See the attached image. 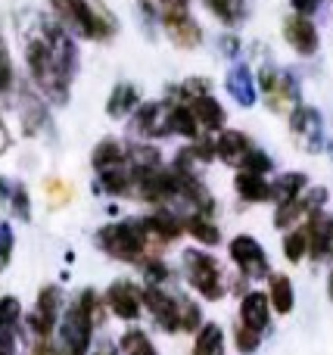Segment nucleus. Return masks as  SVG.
<instances>
[{
	"label": "nucleus",
	"instance_id": "obj_1",
	"mask_svg": "<svg viewBox=\"0 0 333 355\" xmlns=\"http://www.w3.org/2000/svg\"><path fill=\"white\" fill-rule=\"evenodd\" d=\"M19 35H22L25 66L37 91L50 103L66 106L78 72V47L72 41V31H66L56 19L28 12L25 19H19Z\"/></svg>",
	"mask_w": 333,
	"mask_h": 355
},
{
	"label": "nucleus",
	"instance_id": "obj_2",
	"mask_svg": "<svg viewBox=\"0 0 333 355\" xmlns=\"http://www.w3.org/2000/svg\"><path fill=\"white\" fill-rule=\"evenodd\" d=\"M56 22L81 41H106L116 35V19L93 0H47Z\"/></svg>",
	"mask_w": 333,
	"mask_h": 355
},
{
	"label": "nucleus",
	"instance_id": "obj_3",
	"mask_svg": "<svg viewBox=\"0 0 333 355\" xmlns=\"http://www.w3.org/2000/svg\"><path fill=\"white\" fill-rule=\"evenodd\" d=\"M97 246L116 262L128 265H147V250L153 246L143 218H125V221H109L97 231Z\"/></svg>",
	"mask_w": 333,
	"mask_h": 355
},
{
	"label": "nucleus",
	"instance_id": "obj_4",
	"mask_svg": "<svg viewBox=\"0 0 333 355\" xmlns=\"http://www.w3.org/2000/svg\"><path fill=\"white\" fill-rule=\"evenodd\" d=\"M93 324H97V293L81 290L78 300L66 309L56 327V343L62 355H87L93 340Z\"/></svg>",
	"mask_w": 333,
	"mask_h": 355
},
{
	"label": "nucleus",
	"instance_id": "obj_5",
	"mask_svg": "<svg viewBox=\"0 0 333 355\" xmlns=\"http://www.w3.org/2000/svg\"><path fill=\"white\" fill-rule=\"evenodd\" d=\"M181 265H184V277L203 300L218 302L228 293V281H224V268L209 250H184L181 252Z\"/></svg>",
	"mask_w": 333,
	"mask_h": 355
},
{
	"label": "nucleus",
	"instance_id": "obj_6",
	"mask_svg": "<svg viewBox=\"0 0 333 355\" xmlns=\"http://www.w3.org/2000/svg\"><path fill=\"white\" fill-rule=\"evenodd\" d=\"M255 85H259V100L271 112H278V116H290L299 106V85L290 72H280V69L265 62V66L259 69Z\"/></svg>",
	"mask_w": 333,
	"mask_h": 355
},
{
	"label": "nucleus",
	"instance_id": "obj_7",
	"mask_svg": "<svg viewBox=\"0 0 333 355\" xmlns=\"http://www.w3.org/2000/svg\"><path fill=\"white\" fill-rule=\"evenodd\" d=\"M228 252H231V259H234V265L240 268L243 277H249V281H265V277H271L268 252L253 234H237V237L228 243Z\"/></svg>",
	"mask_w": 333,
	"mask_h": 355
},
{
	"label": "nucleus",
	"instance_id": "obj_8",
	"mask_svg": "<svg viewBox=\"0 0 333 355\" xmlns=\"http://www.w3.org/2000/svg\"><path fill=\"white\" fill-rule=\"evenodd\" d=\"M287 122H290V135H293V141L299 144V150H305V153H321L324 150V119L315 106L299 103L296 110L287 116Z\"/></svg>",
	"mask_w": 333,
	"mask_h": 355
},
{
	"label": "nucleus",
	"instance_id": "obj_9",
	"mask_svg": "<svg viewBox=\"0 0 333 355\" xmlns=\"http://www.w3.org/2000/svg\"><path fill=\"white\" fill-rule=\"evenodd\" d=\"M60 306H62V290L56 287V284H47V287H41V293H37L35 300V309H31V315L25 321H28L31 334H35V340H44V337H53L56 327H60Z\"/></svg>",
	"mask_w": 333,
	"mask_h": 355
},
{
	"label": "nucleus",
	"instance_id": "obj_10",
	"mask_svg": "<svg viewBox=\"0 0 333 355\" xmlns=\"http://www.w3.org/2000/svg\"><path fill=\"white\" fill-rule=\"evenodd\" d=\"M131 135L143 137V141H156V137H168V100H143L128 119Z\"/></svg>",
	"mask_w": 333,
	"mask_h": 355
},
{
	"label": "nucleus",
	"instance_id": "obj_11",
	"mask_svg": "<svg viewBox=\"0 0 333 355\" xmlns=\"http://www.w3.org/2000/svg\"><path fill=\"white\" fill-rule=\"evenodd\" d=\"M106 309H109L118 321H125V324L137 321L143 312V287H137L128 277L112 281L109 287H106Z\"/></svg>",
	"mask_w": 333,
	"mask_h": 355
},
{
	"label": "nucleus",
	"instance_id": "obj_12",
	"mask_svg": "<svg viewBox=\"0 0 333 355\" xmlns=\"http://www.w3.org/2000/svg\"><path fill=\"white\" fill-rule=\"evenodd\" d=\"M143 309L153 315L159 331H165V334L181 331V302L165 287H143Z\"/></svg>",
	"mask_w": 333,
	"mask_h": 355
},
{
	"label": "nucleus",
	"instance_id": "obj_13",
	"mask_svg": "<svg viewBox=\"0 0 333 355\" xmlns=\"http://www.w3.org/2000/svg\"><path fill=\"white\" fill-rule=\"evenodd\" d=\"M280 31H284V41L290 44V50L296 56H315L318 47H321V35H318L315 22H312L309 16L290 12V16L284 19V25H280Z\"/></svg>",
	"mask_w": 333,
	"mask_h": 355
},
{
	"label": "nucleus",
	"instance_id": "obj_14",
	"mask_svg": "<svg viewBox=\"0 0 333 355\" xmlns=\"http://www.w3.org/2000/svg\"><path fill=\"white\" fill-rule=\"evenodd\" d=\"M303 225H305V234H309V259L330 262L333 259V215L315 212Z\"/></svg>",
	"mask_w": 333,
	"mask_h": 355
},
{
	"label": "nucleus",
	"instance_id": "obj_15",
	"mask_svg": "<svg viewBox=\"0 0 333 355\" xmlns=\"http://www.w3.org/2000/svg\"><path fill=\"white\" fill-rule=\"evenodd\" d=\"M143 227H147L153 243L165 246L184 234V215H174L168 206H156L150 215H143Z\"/></svg>",
	"mask_w": 333,
	"mask_h": 355
},
{
	"label": "nucleus",
	"instance_id": "obj_16",
	"mask_svg": "<svg viewBox=\"0 0 333 355\" xmlns=\"http://www.w3.org/2000/svg\"><path fill=\"white\" fill-rule=\"evenodd\" d=\"M162 31H165V37L178 50H197L199 44L206 41L203 25L193 19V12H181V16L165 19V22H162Z\"/></svg>",
	"mask_w": 333,
	"mask_h": 355
},
{
	"label": "nucleus",
	"instance_id": "obj_17",
	"mask_svg": "<svg viewBox=\"0 0 333 355\" xmlns=\"http://www.w3.org/2000/svg\"><path fill=\"white\" fill-rule=\"evenodd\" d=\"M224 87H228L231 100H234L237 106H243V110L255 106V100H259V85H255V75H253V69H249L246 62H237V66L228 69Z\"/></svg>",
	"mask_w": 333,
	"mask_h": 355
},
{
	"label": "nucleus",
	"instance_id": "obj_18",
	"mask_svg": "<svg viewBox=\"0 0 333 355\" xmlns=\"http://www.w3.org/2000/svg\"><path fill=\"white\" fill-rule=\"evenodd\" d=\"M271 300H268V293H262V290H246L240 300V324L253 327V331L265 334L268 324H271Z\"/></svg>",
	"mask_w": 333,
	"mask_h": 355
},
{
	"label": "nucleus",
	"instance_id": "obj_19",
	"mask_svg": "<svg viewBox=\"0 0 333 355\" xmlns=\"http://www.w3.org/2000/svg\"><path fill=\"white\" fill-rule=\"evenodd\" d=\"M253 147L255 144L249 141V135L246 131H240V128H224V131H218V137H215L218 159H222L224 166H231V168H240V162L246 159V153Z\"/></svg>",
	"mask_w": 333,
	"mask_h": 355
},
{
	"label": "nucleus",
	"instance_id": "obj_20",
	"mask_svg": "<svg viewBox=\"0 0 333 355\" xmlns=\"http://www.w3.org/2000/svg\"><path fill=\"white\" fill-rule=\"evenodd\" d=\"M143 103L141 97V87L131 85V81H118L116 87L109 91V97H106V116L109 119H131L134 116V110Z\"/></svg>",
	"mask_w": 333,
	"mask_h": 355
},
{
	"label": "nucleus",
	"instance_id": "obj_21",
	"mask_svg": "<svg viewBox=\"0 0 333 355\" xmlns=\"http://www.w3.org/2000/svg\"><path fill=\"white\" fill-rule=\"evenodd\" d=\"M193 116H197L199 128H203V135H218V131L228 128V112H224V106L218 103L212 94H206V97L193 100L190 103Z\"/></svg>",
	"mask_w": 333,
	"mask_h": 355
},
{
	"label": "nucleus",
	"instance_id": "obj_22",
	"mask_svg": "<svg viewBox=\"0 0 333 355\" xmlns=\"http://www.w3.org/2000/svg\"><path fill=\"white\" fill-rule=\"evenodd\" d=\"M91 166L93 172H109V168H118V166H128V147L116 137H103V141L93 147L91 153Z\"/></svg>",
	"mask_w": 333,
	"mask_h": 355
},
{
	"label": "nucleus",
	"instance_id": "obj_23",
	"mask_svg": "<svg viewBox=\"0 0 333 355\" xmlns=\"http://www.w3.org/2000/svg\"><path fill=\"white\" fill-rule=\"evenodd\" d=\"M234 190L243 202L259 206V202H271V181L265 175H253V172H237L234 178Z\"/></svg>",
	"mask_w": 333,
	"mask_h": 355
},
{
	"label": "nucleus",
	"instance_id": "obj_24",
	"mask_svg": "<svg viewBox=\"0 0 333 355\" xmlns=\"http://www.w3.org/2000/svg\"><path fill=\"white\" fill-rule=\"evenodd\" d=\"M168 131H172L174 137H184V141L203 137V128H199L193 110L187 103H174V100H168Z\"/></svg>",
	"mask_w": 333,
	"mask_h": 355
},
{
	"label": "nucleus",
	"instance_id": "obj_25",
	"mask_svg": "<svg viewBox=\"0 0 333 355\" xmlns=\"http://www.w3.org/2000/svg\"><path fill=\"white\" fill-rule=\"evenodd\" d=\"M268 300H271V309L278 315H290L296 309V290H293L290 275H280V271H271L268 277Z\"/></svg>",
	"mask_w": 333,
	"mask_h": 355
},
{
	"label": "nucleus",
	"instance_id": "obj_26",
	"mask_svg": "<svg viewBox=\"0 0 333 355\" xmlns=\"http://www.w3.org/2000/svg\"><path fill=\"white\" fill-rule=\"evenodd\" d=\"M309 187L312 184H309V175L305 172H284L271 181V202H278V206L293 202V200H299Z\"/></svg>",
	"mask_w": 333,
	"mask_h": 355
},
{
	"label": "nucleus",
	"instance_id": "obj_27",
	"mask_svg": "<svg viewBox=\"0 0 333 355\" xmlns=\"http://www.w3.org/2000/svg\"><path fill=\"white\" fill-rule=\"evenodd\" d=\"M184 234H190L197 243L209 246V250L222 243V227L212 221V215H203V212H187L184 215Z\"/></svg>",
	"mask_w": 333,
	"mask_h": 355
},
{
	"label": "nucleus",
	"instance_id": "obj_28",
	"mask_svg": "<svg viewBox=\"0 0 333 355\" xmlns=\"http://www.w3.org/2000/svg\"><path fill=\"white\" fill-rule=\"evenodd\" d=\"M206 10L224 25V28H240L249 16L246 0H203Z\"/></svg>",
	"mask_w": 333,
	"mask_h": 355
},
{
	"label": "nucleus",
	"instance_id": "obj_29",
	"mask_svg": "<svg viewBox=\"0 0 333 355\" xmlns=\"http://www.w3.org/2000/svg\"><path fill=\"white\" fill-rule=\"evenodd\" d=\"M228 352V340H224L222 324L209 321L193 334V355H224Z\"/></svg>",
	"mask_w": 333,
	"mask_h": 355
},
{
	"label": "nucleus",
	"instance_id": "obj_30",
	"mask_svg": "<svg viewBox=\"0 0 333 355\" xmlns=\"http://www.w3.org/2000/svg\"><path fill=\"white\" fill-rule=\"evenodd\" d=\"M0 200L10 206V212L16 215V218H22V221L31 218V200H28V190H25V184H16V181H6V178H0Z\"/></svg>",
	"mask_w": 333,
	"mask_h": 355
},
{
	"label": "nucleus",
	"instance_id": "obj_31",
	"mask_svg": "<svg viewBox=\"0 0 333 355\" xmlns=\"http://www.w3.org/2000/svg\"><path fill=\"white\" fill-rule=\"evenodd\" d=\"M97 184H100V190H103V193H109V196H131V193H134V178H131L128 166H118V168H109V172H100Z\"/></svg>",
	"mask_w": 333,
	"mask_h": 355
},
{
	"label": "nucleus",
	"instance_id": "obj_32",
	"mask_svg": "<svg viewBox=\"0 0 333 355\" xmlns=\"http://www.w3.org/2000/svg\"><path fill=\"white\" fill-rule=\"evenodd\" d=\"M118 352L122 355H159L156 343L150 340V334L141 331V327H128V331L122 334V340H118Z\"/></svg>",
	"mask_w": 333,
	"mask_h": 355
},
{
	"label": "nucleus",
	"instance_id": "obj_33",
	"mask_svg": "<svg viewBox=\"0 0 333 355\" xmlns=\"http://www.w3.org/2000/svg\"><path fill=\"white\" fill-rule=\"evenodd\" d=\"M137 3H141V10L147 12L150 19H156L159 25L172 16L190 12V0H137Z\"/></svg>",
	"mask_w": 333,
	"mask_h": 355
},
{
	"label": "nucleus",
	"instance_id": "obj_34",
	"mask_svg": "<svg viewBox=\"0 0 333 355\" xmlns=\"http://www.w3.org/2000/svg\"><path fill=\"white\" fill-rule=\"evenodd\" d=\"M22 125H25V135H31V137L47 125V110H44L41 100L28 91L22 94Z\"/></svg>",
	"mask_w": 333,
	"mask_h": 355
},
{
	"label": "nucleus",
	"instance_id": "obj_35",
	"mask_svg": "<svg viewBox=\"0 0 333 355\" xmlns=\"http://www.w3.org/2000/svg\"><path fill=\"white\" fill-rule=\"evenodd\" d=\"M280 250H284V256L290 259L293 265L303 262V259L309 256V234H305V225L290 227V231L284 234V243H280Z\"/></svg>",
	"mask_w": 333,
	"mask_h": 355
},
{
	"label": "nucleus",
	"instance_id": "obj_36",
	"mask_svg": "<svg viewBox=\"0 0 333 355\" xmlns=\"http://www.w3.org/2000/svg\"><path fill=\"white\" fill-rule=\"evenodd\" d=\"M178 302H181V331L184 334H197L199 327L206 324L203 321V306H199L193 296H178Z\"/></svg>",
	"mask_w": 333,
	"mask_h": 355
},
{
	"label": "nucleus",
	"instance_id": "obj_37",
	"mask_svg": "<svg viewBox=\"0 0 333 355\" xmlns=\"http://www.w3.org/2000/svg\"><path fill=\"white\" fill-rule=\"evenodd\" d=\"M237 172H253V175H271L274 172V159L271 156L265 153V150H259V147H253L246 153V159L240 162V168H237Z\"/></svg>",
	"mask_w": 333,
	"mask_h": 355
},
{
	"label": "nucleus",
	"instance_id": "obj_38",
	"mask_svg": "<svg viewBox=\"0 0 333 355\" xmlns=\"http://www.w3.org/2000/svg\"><path fill=\"white\" fill-rule=\"evenodd\" d=\"M259 346H262V334L237 321V327H234V349L240 355H253V352H259Z\"/></svg>",
	"mask_w": 333,
	"mask_h": 355
},
{
	"label": "nucleus",
	"instance_id": "obj_39",
	"mask_svg": "<svg viewBox=\"0 0 333 355\" xmlns=\"http://www.w3.org/2000/svg\"><path fill=\"white\" fill-rule=\"evenodd\" d=\"M19 324H22V302L16 296H0V327L19 331Z\"/></svg>",
	"mask_w": 333,
	"mask_h": 355
},
{
	"label": "nucleus",
	"instance_id": "obj_40",
	"mask_svg": "<svg viewBox=\"0 0 333 355\" xmlns=\"http://www.w3.org/2000/svg\"><path fill=\"white\" fill-rule=\"evenodd\" d=\"M143 281H147V287H165V284L172 281V268H168L162 259H150V262L143 265Z\"/></svg>",
	"mask_w": 333,
	"mask_h": 355
},
{
	"label": "nucleus",
	"instance_id": "obj_41",
	"mask_svg": "<svg viewBox=\"0 0 333 355\" xmlns=\"http://www.w3.org/2000/svg\"><path fill=\"white\" fill-rule=\"evenodd\" d=\"M12 85H16V72H12L10 47H6L3 35H0V94H10Z\"/></svg>",
	"mask_w": 333,
	"mask_h": 355
},
{
	"label": "nucleus",
	"instance_id": "obj_42",
	"mask_svg": "<svg viewBox=\"0 0 333 355\" xmlns=\"http://www.w3.org/2000/svg\"><path fill=\"white\" fill-rule=\"evenodd\" d=\"M12 243H16V237H12L10 221H0V271L10 265V259H12Z\"/></svg>",
	"mask_w": 333,
	"mask_h": 355
},
{
	"label": "nucleus",
	"instance_id": "obj_43",
	"mask_svg": "<svg viewBox=\"0 0 333 355\" xmlns=\"http://www.w3.org/2000/svg\"><path fill=\"white\" fill-rule=\"evenodd\" d=\"M321 3L324 0H290V10L296 12V16H315L318 10H321Z\"/></svg>",
	"mask_w": 333,
	"mask_h": 355
},
{
	"label": "nucleus",
	"instance_id": "obj_44",
	"mask_svg": "<svg viewBox=\"0 0 333 355\" xmlns=\"http://www.w3.org/2000/svg\"><path fill=\"white\" fill-rule=\"evenodd\" d=\"M31 355H62V349H60V343H56V340L44 337V340H35V346H31Z\"/></svg>",
	"mask_w": 333,
	"mask_h": 355
},
{
	"label": "nucleus",
	"instance_id": "obj_45",
	"mask_svg": "<svg viewBox=\"0 0 333 355\" xmlns=\"http://www.w3.org/2000/svg\"><path fill=\"white\" fill-rule=\"evenodd\" d=\"M222 53L228 56V60H237V53H240V37L237 35H222Z\"/></svg>",
	"mask_w": 333,
	"mask_h": 355
},
{
	"label": "nucleus",
	"instance_id": "obj_46",
	"mask_svg": "<svg viewBox=\"0 0 333 355\" xmlns=\"http://www.w3.org/2000/svg\"><path fill=\"white\" fill-rule=\"evenodd\" d=\"M6 147H10V131H6L3 119H0V156L6 153Z\"/></svg>",
	"mask_w": 333,
	"mask_h": 355
},
{
	"label": "nucleus",
	"instance_id": "obj_47",
	"mask_svg": "<svg viewBox=\"0 0 333 355\" xmlns=\"http://www.w3.org/2000/svg\"><path fill=\"white\" fill-rule=\"evenodd\" d=\"M327 296L333 300V268H330V275H327Z\"/></svg>",
	"mask_w": 333,
	"mask_h": 355
},
{
	"label": "nucleus",
	"instance_id": "obj_48",
	"mask_svg": "<svg viewBox=\"0 0 333 355\" xmlns=\"http://www.w3.org/2000/svg\"><path fill=\"white\" fill-rule=\"evenodd\" d=\"M93 355H116V352H112V349H97Z\"/></svg>",
	"mask_w": 333,
	"mask_h": 355
},
{
	"label": "nucleus",
	"instance_id": "obj_49",
	"mask_svg": "<svg viewBox=\"0 0 333 355\" xmlns=\"http://www.w3.org/2000/svg\"><path fill=\"white\" fill-rule=\"evenodd\" d=\"M327 153H330V159H333V141H330V147H327Z\"/></svg>",
	"mask_w": 333,
	"mask_h": 355
}]
</instances>
